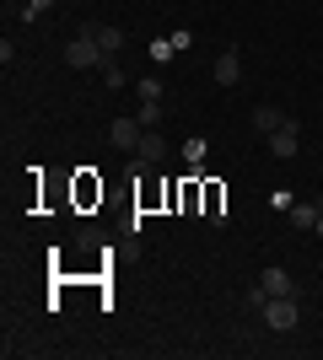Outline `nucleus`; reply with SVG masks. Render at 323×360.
I'll use <instances>...</instances> for the list:
<instances>
[{"instance_id":"obj_8","label":"nucleus","mask_w":323,"mask_h":360,"mask_svg":"<svg viewBox=\"0 0 323 360\" xmlns=\"http://www.w3.org/2000/svg\"><path fill=\"white\" fill-rule=\"evenodd\" d=\"M87 32H92V38H97V49H103L108 60H113V54H119V49H124V32H119V27H108V22H103V27H87Z\"/></svg>"},{"instance_id":"obj_5","label":"nucleus","mask_w":323,"mask_h":360,"mask_svg":"<svg viewBox=\"0 0 323 360\" xmlns=\"http://www.w3.org/2000/svg\"><path fill=\"white\" fill-rule=\"evenodd\" d=\"M259 285H264V296H296V280L286 269H275V264L259 274Z\"/></svg>"},{"instance_id":"obj_7","label":"nucleus","mask_w":323,"mask_h":360,"mask_svg":"<svg viewBox=\"0 0 323 360\" xmlns=\"http://www.w3.org/2000/svg\"><path fill=\"white\" fill-rule=\"evenodd\" d=\"M135 156H140L146 167H156L162 156H167V140L156 135V129H146V135H140V150H135Z\"/></svg>"},{"instance_id":"obj_4","label":"nucleus","mask_w":323,"mask_h":360,"mask_svg":"<svg viewBox=\"0 0 323 360\" xmlns=\"http://www.w3.org/2000/svg\"><path fill=\"white\" fill-rule=\"evenodd\" d=\"M264 140H270V150H275L280 162H291V156H296V146H302V140H296V124H280V129H270Z\"/></svg>"},{"instance_id":"obj_3","label":"nucleus","mask_w":323,"mask_h":360,"mask_svg":"<svg viewBox=\"0 0 323 360\" xmlns=\"http://www.w3.org/2000/svg\"><path fill=\"white\" fill-rule=\"evenodd\" d=\"M140 135H146V124H140V119H113V124H108V140H113L119 150H140Z\"/></svg>"},{"instance_id":"obj_1","label":"nucleus","mask_w":323,"mask_h":360,"mask_svg":"<svg viewBox=\"0 0 323 360\" xmlns=\"http://www.w3.org/2000/svg\"><path fill=\"white\" fill-rule=\"evenodd\" d=\"M259 317H264L275 333H291L296 323H302V307H296V296H264V301H259Z\"/></svg>"},{"instance_id":"obj_13","label":"nucleus","mask_w":323,"mask_h":360,"mask_svg":"<svg viewBox=\"0 0 323 360\" xmlns=\"http://www.w3.org/2000/svg\"><path fill=\"white\" fill-rule=\"evenodd\" d=\"M103 86H108V91H119V86H124V70H119V65H113V60L103 65Z\"/></svg>"},{"instance_id":"obj_12","label":"nucleus","mask_w":323,"mask_h":360,"mask_svg":"<svg viewBox=\"0 0 323 360\" xmlns=\"http://www.w3.org/2000/svg\"><path fill=\"white\" fill-rule=\"evenodd\" d=\"M140 97H146V103H162V75H146V81H140Z\"/></svg>"},{"instance_id":"obj_2","label":"nucleus","mask_w":323,"mask_h":360,"mask_svg":"<svg viewBox=\"0 0 323 360\" xmlns=\"http://www.w3.org/2000/svg\"><path fill=\"white\" fill-rule=\"evenodd\" d=\"M65 65H70V70H92V65H108V54L97 49L92 32H81V38H70V44H65Z\"/></svg>"},{"instance_id":"obj_9","label":"nucleus","mask_w":323,"mask_h":360,"mask_svg":"<svg viewBox=\"0 0 323 360\" xmlns=\"http://www.w3.org/2000/svg\"><path fill=\"white\" fill-rule=\"evenodd\" d=\"M280 124H291L286 113H280V108H270V103L253 108V129H259V135H270V129H280Z\"/></svg>"},{"instance_id":"obj_11","label":"nucleus","mask_w":323,"mask_h":360,"mask_svg":"<svg viewBox=\"0 0 323 360\" xmlns=\"http://www.w3.org/2000/svg\"><path fill=\"white\" fill-rule=\"evenodd\" d=\"M140 124H146V129H156V124H162V103H146V97H140V113H135Z\"/></svg>"},{"instance_id":"obj_10","label":"nucleus","mask_w":323,"mask_h":360,"mask_svg":"<svg viewBox=\"0 0 323 360\" xmlns=\"http://www.w3.org/2000/svg\"><path fill=\"white\" fill-rule=\"evenodd\" d=\"M291 226H296V231H312V226H318L312 205H291Z\"/></svg>"},{"instance_id":"obj_15","label":"nucleus","mask_w":323,"mask_h":360,"mask_svg":"<svg viewBox=\"0 0 323 360\" xmlns=\"http://www.w3.org/2000/svg\"><path fill=\"white\" fill-rule=\"evenodd\" d=\"M312 215H318V226H312V231H318V237H323V194L312 199Z\"/></svg>"},{"instance_id":"obj_14","label":"nucleus","mask_w":323,"mask_h":360,"mask_svg":"<svg viewBox=\"0 0 323 360\" xmlns=\"http://www.w3.org/2000/svg\"><path fill=\"white\" fill-rule=\"evenodd\" d=\"M49 6H54V0H27V6H22V16H27V22H32V16H44Z\"/></svg>"},{"instance_id":"obj_6","label":"nucleus","mask_w":323,"mask_h":360,"mask_svg":"<svg viewBox=\"0 0 323 360\" xmlns=\"http://www.w3.org/2000/svg\"><path fill=\"white\" fill-rule=\"evenodd\" d=\"M237 75H243L237 49H221V54H215V81H221V86H237Z\"/></svg>"}]
</instances>
